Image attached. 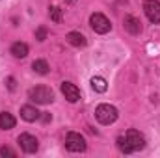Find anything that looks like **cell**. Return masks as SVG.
Here are the masks:
<instances>
[{
  "label": "cell",
  "mask_w": 160,
  "mask_h": 158,
  "mask_svg": "<svg viewBox=\"0 0 160 158\" xmlns=\"http://www.w3.org/2000/svg\"><path fill=\"white\" fill-rule=\"evenodd\" d=\"M116 143H118V149L121 153H125V155L142 151L145 147V140H143V136L138 130H128V132L121 134L119 138L116 140Z\"/></svg>",
  "instance_id": "6da1fadb"
},
{
  "label": "cell",
  "mask_w": 160,
  "mask_h": 158,
  "mask_svg": "<svg viewBox=\"0 0 160 158\" xmlns=\"http://www.w3.org/2000/svg\"><path fill=\"white\" fill-rule=\"evenodd\" d=\"M28 97H30V101L36 102V104H48V102L54 101V93H52V89L47 87V86L32 87L30 93H28Z\"/></svg>",
  "instance_id": "7a4b0ae2"
},
{
  "label": "cell",
  "mask_w": 160,
  "mask_h": 158,
  "mask_svg": "<svg viewBox=\"0 0 160 158\" xmlns=\"http://www.w3.org/2000/svg\"><path fill=\"white\" fill-rule=\"evenodd\" d=\"M118 110L112 106V104H99L95 108V117L101 125H112L116 119H118Z\"/></svg>",
  "instance_id": "3957f363"
},
{
  "label": "cell",
  "mask_w": 160,
  "mask_h": 158,
  "mask_svg": "<svg viewBox=\"0 0 160 158\" xmlns=\"http://www.w3.org/2000/svg\"><path fill=\"white\" fill-rule=\"evenodd\" d=\"M65 149L71 153H82L86 151V140L78 132H69L65 136Z\"/></svg>",
  "instance_id": "277c9868"
},
{
  "label": "cell",
  "mask_w": 160,
  "mask_h": 158,
  "mask_svg": "<svg viewBox=\"0 0 160 158\" xmlns=\"http://www.w3.org/2000/svg\"><path fill=\"white\" fill-rule=\"evenodd\" d=\"M89 26L93 28V32L97 34H108L112 30V22L102 15V13H93L89 17Z\"/></svg>",
  "instance_id": "5b68a950"
},
{
  "label": "cell",
  "mask_w": 160,
  "mask_h": 158,
  "mask_svg": "<svg viewBox=\"0 0 160 158\" xmlns=\"http://www.w3.org/2000/svg\"><path fill=\"white\" fill-rule=\"evenodd\" d=\"M143 11H145L147 19L153 24H158L160 22V2L158 0H145L143 2Z\"/></svg>",
  "instance_id": "8992f818"
},
{
  "label": "cell",
  "mask_w": 160,
  "mask_h": 158,
  "mask_svg": "<svg viewBox=\"0 0 160 158\" xmlns=\"http://www.w3.org/2000/svg\"><path fill=\"white\" fill-rule=\"evenodd\" d=\"M17 141H19V145H21V149H22L24 153H36V151L39 149V141H38V138L32 136V134H21V136L17 138Z\"/></svg>",
  "instance_id": "52a82bcc"
},
{
  "label": "cell",
  "mask_w": 160,
  "mask_h": 158,
  "mask_svg": "<svg viewBox=\"0 0 160 158\" xmlns=\"http://www.w3.org/2000/svg\"><path fill=\"white\" fill-rule=\"evenodd\" d=\"M62 93H63V97L69 102H78L80 101V89L71 82H63L62 84Z\"/></svg>",
  "instance_id": "ba28073f"
},
{
  "label": "cell",
  "mask_w": 160,
  "mask_h": 158,
  "mask_svg": "<svg viewBox=\"0 0 160 158\" xmlns=\"http://www.w3.org/2000/svg\"><path fill=\"white\" fill-rule=\"evenodd\" d=\"M123 26H125V30H127L128 34H132V36H138V34L142 32V22H140L136 17H132V15H127V17H125Z\"/></svg>",
  "instance_id": "9c48e42d"
},
{
  "label": "cell",
  "mask_w": 160,
  "mask_h": 158,
  "mask_svg": "<svg viewBox=\"0 0 160 158\" xmlns=\"http://www.w3.org/2000/svg\"><path fill=\"white\" fill-rule=\"evenodd\" d=\"M41 116V112L36 108V106H30V104H26V106H22L21 108V117L24 119V121H28V123H32V121H38Z\"/></svg>",
  "instance_id": "30bf717a"
},
{
  "label": "cell",
  "mask_w": 160,
  "mask_h": 158,
  "mask_svg": "<svg viewBox=\"0 0 160 158\" xmlns=\"http://www.w3.org/2000/svg\"><path fill=\"white\" fill-rule=\"evenodd\" d=\"M9 52H11L15 58L22 60V58H26V56H28V47H26V43H21V41H17V43H13V45H11Z\"/></svg>",
  "instance_id": "8fae6325"
},
{
  "label": "cell",
  "mask_w": 160,
  "mask_h": 158,
  "mask_svg": "<svg viewBox=\"0 0 160 158\" xmlns=\"http://www.w3.org/2000/svg\"><path fill=\"white\" fill-rule=\"evenodd\" d=\"M65 39H67L69 45H73V47H86V43H88L86 41V36L80 34V32H69Z\"/></svg>",
  "instance_id": "7c38bea8"
},
{
  "label": "cell",
  "mask_w": 160,
  "mask_h": 158,
  "mask_svg": "<svg viewBox=\"0 0 160 158\" xmlns=\"http://www.w3.org/2000/svg\"><path fill=\"white\" fill-rule=\"evenodd\" d=\"M15 117L9 114V112H2L0 114V128L2 130H11L13 126H15Z\"/></svg>",
  "instance_id": "4fadbf2b"
},
{
  "label": "cell",
  "mask_w": 160,
  "mask_h": 158,
  "mask_svg": "<svg viewBox=\"0 0 160 158\" xmlns=\"http://www.w3.org/2000/svg\"><path fill=\"white\" fill-rule=\"evenodd\" d=\"M91 87H93L97 93H104V91L108 89V84H106V80L102 78V77H93V78H91Z\"/></svg>",
  "instance_id": "5bb4252c"
},
{
  "label": "cell",
  "mask_w": 160,
  "mask_h": 158,
  "mask_svg": "<svg viewBox=\"0 0 160 158\" xmlns=\"http://www.w3.org/2000/svg\"><path fill=\"white\" fill-rule=\"evenodd\" d=\"M32 69H34L38 75H47L50 67H48V63H47L45 60H36V62L32 63Z\"/></svg>",
  "instance_id": "9a60e30c"
},
{
  "label": "cell",
  "mask_w": 160,
  "mask_h": 158,
  "mask_svg": "<svg viewBox=\"0 0 160 158\" xmlns=\"http://www.w3.org/2000/svg\"><path fill=\"white\" fill-rule=\"evenodd\" d=\"M48 17H50L54 22H60V21H62V9H60L58 6L48 7Z\"/></svg>",
  "instance_id": "2e32d148"
},
{
  "label": "cell",
  "mask_w": 160,
  "mask_h": 158,
  "mask_svg": "<svg viewBox=\"0 0 160 158\" xmlns=\"http://www.w3.org/2000/svg\"><path fill=\"white\" fill-rule=\"evenodd\" d=\"M0 156H11V158H15V156H17V153H15L13 149H9V147H0Z\"/></svg>",
  "instance_id": "e0dca14e"
},
{
  "label": "cell",
  "mask_w": 160,
  "mask_h": 158,
  "mask_svg": "<svg viewBox=\"0 0 160 158\" xmlns=\"http://www.w3.org/2000/svg\"><path fill=\"white\" fill-rule=\"evenodd\" d=\"M36 39L38 41H45L47 39V30H45V28H38V32H36Z\"/></svg>",
  "instance_id": "ac0fdd59"
},
{
  "label": "cell",
  "mask_w": 160,
  "mask_h": 158,
  "mask_svg": "<svg viewBox=\"0 0 160 158\" xmlns=\"http://www.w3.org/2000/svg\"><path fill=\"white\" fill-rule=\"evenodd\" d=\"M8 87H9V89H11V91H13V89H15V78H11V77H9V78H8Z\"/></svg>",
  "instance_id": "d6986e66"
},
{
  "label": "cell",
  "mask_w": 160,
  "mask_h": 158,
  "mask_svg": "<svg viewBox=\"0 0 160 158\" xmlns=\"http://www.w3.org/2000/svg\"><path fill=\"white\" fill-rule=\"evenodd\" d=\"M67 2H69V4H75V0H67Z\"/></svg>",
  "instance_id": "ffe728a7"
}]
</instances>
